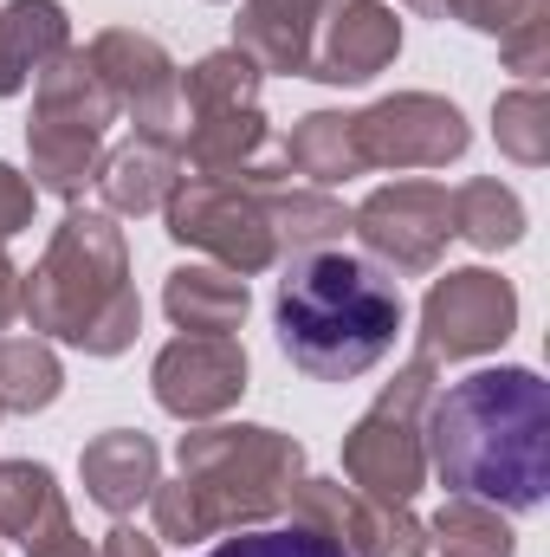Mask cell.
Masks as SVG:
<instances>
[{
  "label": "cell",
  "mask_w": 550,
  "mask_h": 557,
  "mask_svg": "<svg viewBox=\"0 0 550 557\" xmlns=\"http://www.w3.org/2000/svg\"><path fill=\"white\" fill-rule=\"evenodd\" d=\"M427 473H440L447 493L486 499L499 512H538L550 486V389L538 370H473L453 389H434L427 421Z\"/></svg>",
  "instance_id": "obj_1"
},
{
  "label": "cell",
  "mask_w": 550,
  "mask_h": 557,
  "mask_svg": "<svg viewBox=\"0 0 550 557\" xmlns=\"http://www.w3.org/2000/svg\"><path fill=\"white\" fill-rule=\"evenodd\" d=\"M304 480V441L253 421H195L175 441V480H155V545H201L273 525Z\"/></svg>",
  "instance_id": "obj_2"
},
{
  "label": "cell",
  "mask_w": 550,
  "mask_h": 557,
  "mask_svg": "<svg viewBox=\"0 0 550 557\" xmlns=\"http://www.w3.org/2000/svg\"><path fill=\"white\" fill-rule=\"evenodd\" d=\"M402 318H409L402 285L383 267H370L357 253H337V247L291 253L273 298L278 350L317 383L370 376L396 350Z\"/></svg>",
  "instance_id": "obj_3"
},
{
  "label": "cell",
  "mask_w": 550,
  "mask_h": 557,
  "mask_svg": "<svg viewBox=\"0 0 550 557\" xmlns=\"http://www.w3.org/2000/svg\"><path fill=\"white\" fill-rule=\"evenodd\" d=\"M20 318L46 344H72L85 357H124L142 331V298L130 278V247L117 214L72 208L39 267L20 273Z\"/></svg>",
  "instance_id": "obj_4"
},
{
  "label": "cell",
  "mask_w": 550,
  "mask_h": 557,
  "mask_svg": "<svg viewBox=\"0 0 550 557\" xmlns=\"http://www.w3.org/2000/svg\"><path fill=\"white\" fill-rule=\"evenodd\" d=\"M291 169L285 162H247L234 175H188L175 182V195L162 201V227L175 247L208 253L214 267L253 278L278 267V234H273V188Z\"/></svg>",
  "instance_id": "obj_5"
},
{
  "label": "cell",
  "mask_w": 550,
  "mask_h": 557,
  "mask_svg": "<svg viewBox=\"0 0 550 557\" xmlns=\"http://www.w3.org/2000/svg\"><path fill=\"white\" fill-rule=\"evenodd\" d=\"M117 124L111 91L98 85L85 46H65L39 78H33V124H26V156H33V188L78 201L98 182L104 162V131Z\"/></svg>",
  "instance_id": "obj_6"
},
{
  "label": "cell",
  "mask_w": 550,
  "mask_h": 557,
  "mask_svg": "<svg viewBox=\"0 0 550 557\" xmlns=\"http://www.w3.org/2000/svg\"><path fill=\"white\" fill-rule=\"evenodd\" d=\"M440 389V363L427 350H414L409 363L396 370V383H383V396L350 421L343 434V480L383 506H409L427 480V441H421V421L427 403Z\"/></svg>",
  "instance_id": "obj_7"
},
{
  "label": "cell",
  "mask_w": 550,
  "mask_h": 557,
  "mask_svg": "<svg viewBox=\"0 0 550 557\" xmlns=\"http://www.w3.org/2000/svg\"><path fill=\"white\" fill-rule=\"evenodd\" d=\"M350 234L370 253V267H383V273H396V278L434 273L447 260V240H453L447 188L427 182V175H396V182L370 188L350 208Z\"/></svg>",
  "instance_id": "obj_8"
},
{
  "label": "cell",
  "mask_w": 550,
  "mask_h": 557,
  "mask_svg": "<svg viewBox=\"0 0 550 557\" xmlns=\"http://www.w3.org/2000/svg\"><path fill=\"white\" fill-rule=\"evenodd\" d=\"M350 131H357V156L363 169H447L473 149V124L453 98L440 91H396V98H376L363 111H350Z\"/></svg>",
  "instance_id": "obj_9"
},
{
  "label": "cell",
  "mask_w": 550,
  "mask_h": 557,
  "mask_svg": "<svg viewBox=\"0 0 550 557\" xmlns=\"http://www.w3.org/2000/svg\"><path fill=\"white\" fill-rule=\"evenodd\" d=\"M98 85L111 91L117 117H130V137L182 143V65L168 59V46L137 26H104L85 46Z\"/></svg>",
  "instance_id": "obj_10"
},
{
  "label": "cell",
  "mask_w": 550,
  "mask_h": 557,
  "mask_svg": "<svg viewBox=\"0 0 550 557\" xmlns=\"http://www.w3.org/2000/svg\"><path fill=\"white\" fill-rule=\"evenodd\" d=\"M512 331H518V292L492 267H453L421 298V350L434 363L492 357Z\"/></svg>",
  "instance_id": "obj_11"
},
{
  "label": "cell",
  "mask_w": 550,
  "mask_h": 557,
  "mask_svg": "<svg viewBox=\"0 0 550 557\" xmlns=\"http://www.w3.org/2000/svg\"><path fill=\"white\" fill-rule=\"evenodd\" d=\"M291 525L317 532L324 545L343 557H427V519H414L409 506H383L343 480H298L285 499Z\"/></svg>",
  "instance_id": "obj_12"
},
{
  "label": "cell",
  "mask_w": 550,
  "mask_h": 557,
  "mask_svg": "<svg viewBox=\"0 0 550 557\" xmlns=\"http://www.w3.org/2000/svg\"><path fill=\"white\" fill-rule=\"evenodd\" d=\"M247 376H253V363H247L240 337H195V331H182L175 344H162V357L149 370V396H155L162 416L195 428V421H221L227 409H240Z\"/></svg>",
  "instance_id": "obj_13"
},
{
  "label": "cell",
  "mask_w": 550,
  "mask_h": 557,
  "mask_svg": "<svg viewBox=\"0 0 550 557\" xmlns=\"http://www.w3.org/2000/svg\"><path fill=\"white\" fill-rule=\"evenodd\" d=\"M402 52V20L383 0H337L317 20V46H311V72L317 85H370L396 65Z\"/></svg>",
  "instance_id": "obj_14"
},
{
  "label": "cell",
  "mask_w": 550,
  "mask_h": 557,
  "mask_svg": "<svg viewBox=\"0 0 550 557\" xmlns=\"http://www.w3.org/2000/svg\"><path fill=\"white\" fill-rule=\"evenodd\" d=\"M78 480H85L91 506H104L111 519H130L137 506H149V493L162 480V454L142 428H104L98 441H85Z\"/></svg>",
  "instance_id": "obj_15"
},
{
  "label": "cell",
  "mask_w": 550,
  "mask_h": 557,
  "mask_svg": "<svg viewBox=\"0 0 550 557\" xmlns=\"http://www.w3.org/2000/svg\"><path fill=\"white\" fill-rule=\"evenodd\" d=\"M324 7L330 0H240L234 46L260 65V78H304Z\"/></svg>",
  "instance_id": "obj_16"
},
{
  "label": "cell",
  "mask_w": 550,
  "mask_h": 557,
  "mask_svg": "<svg viewBox=\"0 0 550 557\" xmlns=\"http://www.w3.org/2000/svg\"><path fill=\"white\" fill-rule=\"evenodd\" d=\"M175 182H182V149L155 143V137H130V143H117V149H104L91 188H98L104 214L142 221V214H162V201L175 195Z\"/></svg>",
  "instance_id": "obj_17"
},
{
  "label": "cell",
  "mask_w": 550,
  "mask_h": 557,
  "mask_svg": "<svg viewBox=\"0 0 550 557\" xmlns=\"http://www.w3.org/2000/svg\"><path fill=\"white\" fill-rule=\"evenodd\" d=\"M162 311L175 331H195V337H240L247 311H253V292L247 278L214 267V260H188L162 278Z\"/></svg>",
  "instance_id": "obj_18"
},
{
  "label": "cell",
  "mask_w": 550,
  "mask_h": 557,
  "mask_svg": "<svg viewBox=\"0 0 550 557\" xmlns=\"http://www.w3.org/2000/svg\"><path fill=\"white\" fill-rule=\"evenodd\" d=\"M72 46V20L59 0H7L0 7V98L26 91L59 52Z\"/></svg>",
  "instance_id": "obj_19"
},
{
  "label": "cell",
  "mask_w": 550,
  "mask_h": 557,
  "mask_svg": "<svg viewBox=\"0 0 550 557\" xmlns=\"http://www.w3.org/2000/svg\"><path fill=\"white\" fill-rule=\"evenodd\" d=\"M278 162L291 175H304L311 188H337L350 175H370L363 156H357V131H350V111H311L291 124V137L278 143Z\"/></svg>",
  "instance_id": "obj_20"
},
{
  "label": "cell",
  "mask_w": 550,
  "mask_h": 557,
  "mask_svg": "<svg viewBox=\"0 0 550 557\" xmlns=\"http://www.w3.org/2000/svg\"><path fill=\"white\" fill-rule=\"evenodd\" d=\"M447 208H453V240H466L479 253H505L525 240V201L499 175H473V182L447 188Z\"/></svg>",
  "instance_id": "obj_21"
},
{
  "label": "cell",
  "mask_w": 550,
  "mask_h": 557,
  "mask_svg": "<svg viewBox=\"0 0 550 557\" xmlns=\"http://www.w3.org/2000/svg\"><path fill=\"white\" fill-rule=\"evenodd\" d=\"M427 552L440 557H518V532L499 506L447 493V506L427 519Z\"/></svg>",
  "instance_id": "obj_22"
},
{
  "label": "cell",
  "mask_w": 550,
  "mask_h": 557,
  "mask_svg": "<svg viewBox=\"0 0 550 557\" xmlns=\"http://www.w3.org/2000/svg\"><path fill=\"white\" fill-rule=\"evenodd\" d=\"M273 234L278 253H317L330 240L350 234V208L330 195V188H311V182H278L273 188Z\"/></svg>",
  "instance_id": "obj_23"
},
{
  "label": "cell",
  "mask_w": 550,
  "mask_h": 557,
  "mask_svg": "<svg viewBox=\"0 0 550 557\" xmlns=\"http://www.w3.org/2000/svg\"><path fill=\"white\" fill-rule=\"evenodd\" d=\"M65 389L59 350L46 337H0V416H39Z\"/></svg>",
  "instance_id": "obj_24"
},
{
  "label": "cell",
  "mask_w": 550,
  "mask_h": 557,
  "mask_svg": "<svg viewBox=\"0 0 550 557\" xmlns=\"http://www.w3.org/2000/svg\"><path fill=\"white\" fill-rule=\"evenodd\" d=\"M492 143L518 169H545L550 162V91L545 85L499 91V104H492Z\"/></svg>",
  "instance_id": "obj_25"
},
{
  "label": "cell",
  "mask_w": 550,
  "mask_h": 557,
  "mask_svg": "<svg viewBox=\"0 0 550 557\" xmlns=\"http://www.w3.org/2000/svg\"><path fill=\"white\" fill-rule=\"evenodd\" d=\"M59 480L46 460H0V539H33V525L59 506Z\"/></svg>",
  "instance_id": "obj_26"
},
{
  "label": "cell",
  "mask_w": 550,
  "mask_h": 557,
  "mask_svg": "<svg viewBox=\"0 0 550 557\" xmlns=\"http://www.w3.org/2000/svg\"><path fill=\"white\" fill-rule=\"evenodd\" d=\"M201 557H343L337 545H324L304 525H253V532H227L214 552Z\"/></svg>",
  "instance_id": "obj_27"
},
{
  "label": "cell",
  "mask_w": 550,
  "mask_h": 557,
  "mask_svg": "<svg viewBox=\"0 0 550 557\" xmlns=\"http://www.w3.org/2000/svg\"><path fill=\"white\" fill-rule=\"evenodd\" d=\"M440 13H453L460 26H473L486 39H505L532 20H550V0H440Z\"/></svg>",
  "instance_id": "obj_28"
},
{
  "label": "cell",
  "mask_w": 550,
  "mask_h": 557,
  "mask_svg": "<svg viewBox=\"0 0 550 557\" xmlns=\"http://www.w3.org/2000/svg\"><path fill=\"white\" fill-rule=\"evenodd\" d=\"M499 59H505V72H518L525 85H538L550 72V20H532V26L505 33L499 39Z\"/></svg>",
  "instance_id": "obj_29"
},
{
  "label": "cell",
  "mask_w": 550,
  "mask_h": 557,
  "mask_svg": "<svg viewBox=\"0 0 550 557\" xmlns=\"http://www.w3.org/2000/svg\"><path fill=\"white\" fill-rule=\"evenodd\" d=\"M26 557H91V545H85V532L72 525V506L59 499L39 525H33V539H26Z\"/></svg>",
  "instance_id": "obj_30"
},
{
  "label": "cell",
  "mask_w": 550,
  "mask_h": 557,
  "mask_svg": "<svg viewBox=\"0 0 550 557\" xmlns=\"http://www.w3.org/2000/svg\"><path fill=\"white\" fill-rule=\"evenodd\" d=\"M33 208H39V188H33L13 162H0V247L33 227Z\"/></svg>",
  "instance_id": "obj_31"
},
{
  "label": "cell",
  "mask_w": 550,
  "mask_h": 557,
  "mask_svg": "<svg viewBox=\"0 0 550 557\" xmlns=\"http://www.w3.org/2000/svg\"><path fill=\"white\" fill-rule=\"evenodd\" d=\"M91 557H162V545H155L149 532H137V525H124V519H117V525L98 539V552H91Z\"/></svg>",
  "instance_id": "obj_32"
},
{
  "label": "cell",
  "mask_w": 550,
  "mask_h": 557,
  "mask_svg": "<svg viewBox=\"0 0 550 557\" xmlns=\"http://www.w3.org/2000/svg\"><path fill=\"white\" fill-rule=\"evenodd\" d=\"M20 318V267L7 260V247H0V331Z\"/></svg>",
  "instance_id": "obj_33"
},
{
  "label": "cell",
  "mask_w": 550,
  "mask_h": 557,
  "mask_svg": "<svg viewBox=\"0 0 550 557\" xmlns=\"http://www.w3.org/2000/svg\"><path fill=\"white\" fill-rule=\"evenodd\" d=\"M414 13H440V0H409Z\"/></svg>",
  "instance_id": "obj_34"
}]
</instances>
